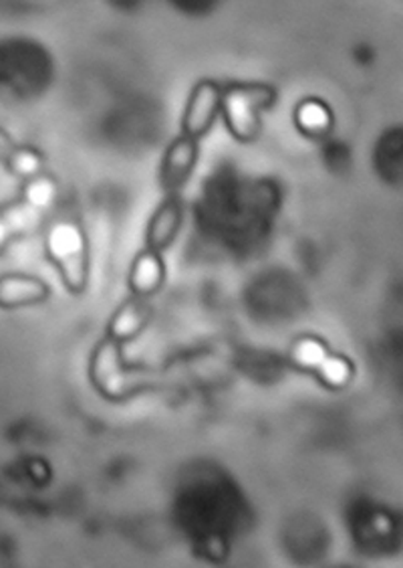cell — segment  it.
<instances>
[{"instance_id":"6da1fadb","label":"cell","mask_w":403,"mask_h":568,"mask_svg":"<svg viewBox=\"0 0 403 568\" xmlns=\"http://www.w3.org/2000/svg\"><path fill=\"white\" fill-rule=\"evenodd\" d=\"M45 253L71 294H83L90 285V240L75 219H56L45 233Z\"/></svg>"},{"instance_id":"7a4b0ae2","label":"cell","mask_w":403,"mask_h":568,"mask_svg":"<svg viewBox=\"0 0 403 568\" xmlns=\"http://www.w3.org/2000/svg\"><path fill=\"white\" fill-rule=\"evenodd\" d=\"M277 102V90L267 83H235L223 90L220 114L238 142H255L262 130V114Z\"/></svg>"},{"instance_id":"3957f363","label":"cell","mask_w":403,"mask_h":568,"mask_svg":"<svg viewBox=\"0 0 403 568\" xmlns=\"http://www.w3.org/2000/svg\"><path fill=\"white\" fill-rule=\"evenodd\" d=\"M292 368L317 378L329 390H345L355 378V364L337 353L321 336L301 334L289 348Z\"/></svg>"},{"instance_id":"277c9868","label":"cell","mask_w":403,"mask_h":568,"mask_svg":"<svg viewBox=\"0 0 403 568\" xmlns=\"http://www.w3.org/2000/svg\"><path fill=\"white\" fill-rule=\"evenodd\" d=\"M90 381L107 400H125L140 387L137 368L127 363L124 346L110 338H103L91 353Z\"/></svg>"},{"instance_id":"5b68a950","label":"cell","mask_w":403,"mask_h":568,"mask_svg":"<svg viewBox=\"0 0 403 568\" xmlns=\"http://www.w3.org/2000/svg\"><path fill=\"white\" fill-rule=\"evenodd\" d=\"M223 88L213 80H202L194 85L184 118H182V134L200 142L213 130L216 118L220 114Z\"/></svg>"},{"instance_id":"8992f818","label":"cell","mask_w":403,"mask_h":568,"mask_svg":"<svg viewBox=\"0 0 403 568\" xmlns=\"http://www.w3.org/2000/svg\"><path fill=\"white\" fill-rule=\"evenodd\" d=\"M198 156H200V142L194 138L182 134L169 144L162 160V174H159L166 193L178 194L186 186V182L190 181L192 172L198 164Z\"/></svg>"},{"instance_id":"52a82bcc","label":"cell","mask_w":403,"mask_h":568,"mask_svg":"<svg viewBox=\"0 0 403 568\" xmlns=\"http://www.w3.org/2000/svg\"><path fill=\"white\" fill-rule=\"evenodd\" d=\"M184 225V205L178 194H168L157 206L146 229L147 250L164 253L174 245Z\"/></svg>"},{"instance_id":"ba28073f","label":"cell","mask_w":403,"mask_h":568,"mask_svg":"<svg viewBox=\"0 0 403 568\" xmlns=\"http://www.w3.org/2000/svg\"><path fill=\"white\" fill-rule=\"evenodd\" d=\"M51 287L45 280L31 273H4L0 275V307L17 310L45 304Z\"/></svg>"},{"instance_id":"9c48e42d","label":"cell","mask_w":403,"mask_h":568,"mask_svg":"<svg viewBox=\"0 0 403 568\" xmlns=\"http://www.w3.org/2000/svg\"><path fill=\"white\" fill-rule=\"evenodd\" d=\"M152 316H154V310L149 306V302L144 297L132 296L113 312L112 318L107 322L105 338L117 342L122 346L137 341L147 328Z\"/></svg>"},{"instance_id":"30bf717a","label":"cell","mask_w":403,"mask_h":568,"mask_svg":"<svg viewBox=\"0 0 403 568\" xmlns=\"http://www.w3.org/2000/svg\"><path fill=\"white\" fill-rule=\"evenodd\" d=\"M166 262L162 253L144 250L135 255L132 270H130V290L135 297L156 296L157 292L166 284Z\"/></svg>"},{"instance_id":"8fae6325","label":"cell","mask_w":403,"mask_h":568,"mask_svg":"<svg viewBox=\"0 0 403 568\" xmlns=\"http://www.w3.org/2000/svg\"><path fill=\"white\" fill-rule=\"evenodd\" d=\"M292 122L302 136L309 140H326L335 128V115L323 100L304 98L294 105Z\"/></svg>"},{"instance_id":"7c38bea8","label":"cell","mask_w":403,"mask_h":568,"mask_svg":"<svg viewBox=\"0 0 403 568\" xmlns=\"http://www.w3.org/2000/svg\"><path fill=\"white\" fill-rule=\"evenodd\" d=\"M56 196H59L56 182L53 181V176H49L46 172H43V174L31 179V181L24 182L21 203L29 211H33L34 215H39V213H45L49 209H53V205L56 203Z\"/></svg>"},{"instance_id":"4fadbf2b","label":"cell","mask_w":403,"mask_h":568,"mask_svg":"<svg viewBox=\"0 0 403 568\" xmlns=\"http://www.w3.org/2000/svg\"><path fill=\"white\" fill-rule=\"evenodd\" d=\"M4 166L7 171L11 172L12 176L21 179L27 182L43 174L45 172V154L41 150L34 149V146H14L11 152V156L4 160Z\"/></svg>"},{"instance_id":"5bb4252c","label":"cell","mask_w":403,"mask_h":568,"mask_svg":"<svg viewBox=\"0 0 403 568\" xmlns=\"http://www.w3.org/2000/svg\"><path fill=\"white\" fill-rule=\"evenodd\" d=\"M33 213L23 203L19 206H11L7 211H0V253L11 245V241L23 231L24 216Z\"/></svg>"},{"instance_id":"9a60e30c","label":"cell","mask_w":403,"mask_h":568,"mask_svg":"<svg viewBox=\"0 0 403 568\" xmlns=\"http://www.w3.org/2000/svg\"><path fill=\"white\" fill-rule=\"evenodd\" d=\"M14 146H17V142L12 140L11 134H9L7 130H2V128H0V162H2V164H4V160L11 156V152L14 150Z\"/></svg>"}]
</instances>
